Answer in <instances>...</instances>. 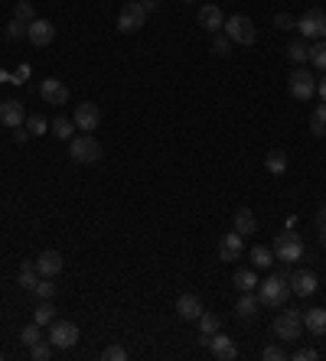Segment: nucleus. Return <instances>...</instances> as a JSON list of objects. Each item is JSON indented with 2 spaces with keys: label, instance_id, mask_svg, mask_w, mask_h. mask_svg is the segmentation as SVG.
<instances>
[{
  "label": "nucleus",
  "instance_id": "f257e3e1",
  "mask_svg": "<svg viewBox=\"0 0 326 361\" xmlns=\"http://www.w3.org/2000/svg\"><path fill=\"white\" fill-rule=\"evenodd\" d=\"M291 276H284V274H274L268 276L264 283H258V299H261V306H284L287 299H291Z\"/></svg>",
  "mask_w": 326,
  "mask_h": 361
},
{
  "label": "nucleus",
  "instance_id": "f03ea898",
  "mask_svg": "<svg viewBox=\"0 0 326 361\" xmlns=\"http://www.w3.org/2000/svg\"><path fill=\"white\" fill-rule=\"evenodd\" d=\"M69 157H72V163L92 166V163H98V157H101V143H98L92 134L72 137V140H69Z\"/></svg>",
  "mask_w": 326,
  "mask_h": 361
},
{
  "label": "nucleus",
  "instance_id": "7ed1b4c3",
  "mask_svg": "<svg viewBox=\"0 0 326 361\" xmlns=\"http://www.w3.org/2000/svg\"><path fill=\"white\" fill-rule=\"evenodd\" d=\"M274 257L277 261H284V264H293V261H300L304 257V241H300V234L293 231H281L277 238H274Z\"/></svg>",
  "mask_w": 326,
  "mask_h": 361
},
{
  "label": "nucleus",
  "instance_id": "20e7f679",
  "mask_svg": "<svg viewBox=\"0 0 326 361\" xmlns=\"http://www.w3.org/2000/svg\"><path fill=\"white\" fill-rule=\"evenodd\" d=\"M300 329H304V312H297V309H284L281 316L274 319V335L281 342H297Z\"/></svg>",
  "mask_w": 326,
  "mask_h": 361
},
{
  "label": "nucleus",
  "instance_id": "39448f33",
  "mask_svg": "<svg viewBox=\"0 0 326 361\" xmlns=\"http://www.w3.org/2000/svg\"><path fill=\"white\" fill-rule=\"evenodd\" d=\"M222 33H225L232 43H241V46H251L255 43V23H251V17H228L225 26H222Z\"/></svg>",
  "mask_w": 326,
  "mask_h": 361
},
{
  "label": "nucleus",
  "instance_id": "423d86ee",
  "mask_svg": "<svg viewBox=\"0 0 326 361\" xmlns=\"http://www.w3.org/2000/svg\"><path fill=\"white\" fill-rule=\"evenodd\" d=\"M76 342H78V326H76V322H65V319H55L53 326H49V345H53L55 351L72 349Z\"/></svg>",
  "mask_w": 326,
  "mask_h": 361
},
{
  "label": "nucleus",
  "instance_id": "0eeeda50",
  "mask_svg": "<svg viewBox=\"0 0 326 361\" xmlns=\"http://www.w3.org/2000/svg\"><path fill=\"white\" fill-rule=\"evenodd\" d=\"M144 20H147V10L141 7V0H130V3H124L118 13V30L121 33H137L144 26Z\"/></svg>",
  "mask_w": 326,
  "mask_h": 361
},
{
  "label": "nucleus",
  "instance_id": "6e6552de",
  "mask_svg": "<svg viewBox=\"0 0 326 361\" xmlns=\"http://www.w3.org/2000/svg\"><path fill=\"white\" fill-rule=\"evenodd\" d=\"M287 91H291L297 101H310L316 95V78L307 69H293L291 72V82H287Z\"/></svg>",
  "mask_w": 326,
  "mask_h": 361
},
{
  "label": "nucleus",
  "instance_id": "1a4fd4ad",
  "mask_svg": "<svg viewBox=\"0 0 326 361\" xmlns=\"http://www.w3.org/2000/svg\"><path fill=\"white\" fill-rule=\"evenodd\" d=\"M297 30L304 33L307 39H326V13L323 10H307L300 20H297Z\"/></svg>",
  "mask_w": 326,
  "mask_h": 361
},
{
  "label": "nucleus",
  "instance_id": "9d476101",
  "mask_svg": "<svg viewBox=\"0 0 326 361\" xmlns=\"http://www.w3.org/2000/svg\"><path fill=\"white\" fill-rule=\"evenodd\" d=\"M98 121H101V111H98V105H92V101H82V105L76 107V114H72V124H76L78 130H95Z\"/></svg>",
  "mask_w": 326,
  "mask_h": 361
},
{
  "label": "nucleus",
  "instance_id": "9b49d317",
  "mask_svg": "<svg viewBox=\"0 0 326 361\" xmlns=\"http://www.w3.org/2000/svg\"><path fill=\"white\" fill-rule=\"evenodd\" d=\"M26 39H30L33 46H49L55 39V26L49 20H33L30 26H26Z\"/></svg>",
  "mask_w": 326,
  "mask_h": 361
},
{
  "label": "nucleus",
  "instance_id": "f8f14e48",
  "mask_svg": "<svg viewBox=\"0 0 326 361\" xmlns=\"http://www.w3.org/2000/svg\"><path fill=\"white\" fill-rule=\"evenodd\" d=\"M40 95H43L46 105H65V101H69V88H65L59 78H43Z\"/></svg>",
  "mask_w": 326,
  "mask_h": 361
},
{
  "label": "nucleus",
  "instance_id": "ddd939ff",
  "mask_svg": "<svg viewBox=\"0 0 326 361\" xmlns=\"http://www.w3.org/2000/svg\"><path fill=\"white\" fill-rule=\"evenodd\" d=\"M199 26L209 33H222V26H225V17H222V10H218L216 3H206V7H199Z\"/></svg>",
  "mask_w": 326,
  "mask_h": 361
},
{
  "label": "nucleus",
  "instance_id": "4468645a",
  "mask_svg": "<svg viewBox=\"0 0 326 361\" xmlns=\"http://www.w3.org/2000/svg\"><path fill=\"white\" fill-rule=\"evenodd\" d=\"M209 351H212V355H216V358H222V361H235L239 358V349H235V342L228 339V335H212V339H209Z\"/></svg>",
  "mask_w": 326,
  "mask_h": 361
},
{
  "label": "nucleus",
  "instance_id": "2eb2a0df",
  "mask_svg": "<svg viewBox=\"0 0 326 361\" xmlns=\"http://www.w3.org/2000/svg\"><path fill=\"white\" fill-rule=\"evenodd\" d=\"M316 276L310 274V270H293V276H291V290L297 293V297H314L316 293Z\"/></svg>",
  "mask_w": 326,
  "mask_h": 361
},
{
  "label": "nucleus",
  "instance_id": "dca6fc26",
  "mask_svg": "<svg viewBox=\"0 0 326 361\" xmlns=\"http://www.w3.org/2000/svg\"><path fill=\"white\" fill-rule=\"evenodd\" d=\"M239 257H241V234L239 231L222 234V241H218V261H239Z\"/></svg>",
  "mask_w": 326,
  "mask_h": 361
},
{
  "label": "nucleus",
  "instance_id": "f3484780",
  "mask_svg": "<svg viewBox=\"0 0 326 361\" xmlns=\"http://www.w3.org/2000/svg\"><path fill=\"white\" fill-rule=\"evenodd\" d=\"M176 312H180L183 319H189V322H193V319L203 316V299L196 297V293H183V297L176 299Z\"/></svg>",
  "mask_w": 326,
  "mask_h": 361
},
{
  "label": "nucleus",
  "instance_id": "a211bd4d",
  "mask_svg": "<svg viewBox=\"0 0 326 361\" xmlns=\"http://www.w3.org/2000/svg\"><path fill=\"white\" fill-rule=\"evenodd\" d=\"M0 124H3V127H20L23 124L20 101H0Z\"/></svg>",
  "mask_w": 326,
  "mask_h": 361
},
{
  "label": "nucleus",
  "instance_id": "6ab92c4d",
  "mask_svg": "<svg viewBox=\"0 0 326 361\" xmlns=\"http://www.w3.org/2000/svg\"><path fill=\"white\" fill-rule=\"evenodd\" d=\"M36 270H40V276L59 274V270H62V257H59V251H43V254L36 257Z\"/></svg>",
  "mask_w": 326,
  "mask_h": 361
},
{
  "label": "nucleus",
  "instance_id": "aec40b11",
  "mask_svg": "<svg viewBox=\"0 0 326 361\" xmlns=\"http://www.w3.org/2000/svg\"><path fill=\"white\" fill-rule=\"evenodd\" d=\"M304 329L310 332V335H326V309H307L304 312Z\"/></svg>",
  "mask_w": 326,
  "mask_h": 361
},
{
  "label": "nucleus",
  "instance_id": "412c9836",
  "mask_svg": "<svg viewBox=\"0 0 326 361\" xmlns=\"http://www.w3.org/2000/svg\"><path fill=\"white\" fill-rule=\"evenodd\" d=\"M258 309H261V299L255 297L251 290H241L239 303H235V312H239V319H251V316H258Z\"/></svg>",
  "mask_w": 326,
  "mask_h": 361
},
{
  "label": "nucleus",
  "instance_id": "4be33fe9",
  "mask_svg": "<svg viewBox=\"0 0 326 361\" xmlns=\"http://www.w3.org/2000/svg\"><path fill=\"white\" fill-rule=\"evenodd\" d=\"M196 322H199V335H203V342H206V345H209V339H212V335L222 329V319H218L216 312H206V309H203V316L196 319Z\"/></svg>",
  "mask_w": 326,
  "mask_h": 361
},
{
  "label": "nucleus",
  "instance_id": "5701e85b",
  "mask_svg": "<svg viewBox=\"0 0 326 361\" xmlns=\"http://www.w3.org/2000/svg\"><path fill=\"white\" fill-rule=\"evenodd\" d=\"M33 322H36V326H53V322H55L53 299H40V306L33 309Z\"/></svg>",
  "mask_w": 326,
  "mask_h": 361
},
{
  "label": "nucleus",
  "instance_id": "b1692460",
  "mask_svg": "<svg viewBox=\"0 0 326 361\" xmlns=\"http://www.w3.org/2000/svg\"><path fill=\"white\" fill-rule=\"evenodd\" d=\"M255 228H258V222H255L251 209H239V212H235V231L245 238V234H255Z\"/></svg>",
  "mask_w": 326,
  "mask_h": 361
},
{
  "label": "nucleus",
  "instance_id": "393cba45",
  "mask_svg": "<svg viewBox=\"0 0 326 361\" xmlns=\"http://www.w3.org/2000/svg\"><path fill=\"white\" fill-rule=\"evenodd\" d=\"M264 166H268V173H271V176H281V173H287V153H284V150H271V153L264 157Z\"/></svg>",
  "mask_w": 326,
  "mask_h": 361
},
{
  "label": "nucleus",
  "instance_id": "a878e982",
  "mask_svg": "<svg viewBox=\"0 0 326 361\" xmlns=\"http://www.w3.org/2000/svg\"><path fill=\"white\" fill-rule=\"evenodd\" d=\"M251 264L258 267V270H268V267L274 264V251L264 245H255L251 247Z\"/></svg>",
  "mask_w": 326,
  "mask_h": 361
},
{
  "label": "nucleus",
  "instance_id": "bb28decb",
  "mask_svg": "<svg viewBox=\"0 0 326 361\" xmlns=\"http://www.w3.org/2000/svg\"><path fill=\"white\" fill-rule=\"evenodd\" d=\"M40 283V270H36V261H23L20 264V287L33 290Z\"/></svg>",
  "mask_w": 326,
  "mask_h": 361
},
{
  "label": "nucleus",
  "instance_id": "cd10ccee",
  "mask_svg": "<svg viewBox=\"0 0 326 361\" xmlns=\"http://www.w3.org/2000/svg\"><path fill=\"white\" fill-rule=\"evenodd\" d=\"M235 287H239V290H255V287H258V276H255V270H248V267L235 270Z\"/></svg>",
  "mask_w": 326,
  "mask_h": 361
},
{
  "label": "nucleus",
  "instance_id": "c85d7f7f",
  "mask_svg": "<svg viewBox=\"0 0 326 361\" xmlns=\"http://www.w3.org/2000/svg\"><path fill=\"white\" fill-rule=\"evenodd\" d=\"M287 59H291V62H310V49H307L304 43H300V39H293L291 46H287Z\"/></svg>",
  "mask_w": 326,
  "mask_h": 361
},
{
  "label": "nucleus",
  "instance_id": "c756f323",
  "mask_svg": "<svg viewBox=\"0 0 326 361\" xmlns=\"http://www.w3.org/2000/svg\"><path fill=\"white\" fill-rule=\"evenodd\" d=\"M49 130H53L59 140H72V130H76V124H72V121H65V117H55L53 124H49Z\"/></svg>",
  "mask_w": 326,
  "mask_h": 361
},
{
  "label": "nucleus",
  "instance_id": "7c9ffc66",
  "mask_svg": "<svg viewBox=\"0 0 326 361\" xmlns=\"http://www.w3.org/2000/svg\"><path fill=\"white\" fill-rule=\"evenodd\" d=\"M310 130H314L316 137H326V105H320L310 114Z\"/></svg>",
  "mask_w": 326,
  "mask_h": 361
},
{
  "label": "nucleus",
  "instance_id": "2f4dec72",
  "mask_svg": "<svg viewBox=\"0 0 326 361\" xmlns=\"http://www.w3.org/2000/svg\"><path fill=\"white\" fill-rule=\"evenodd\" d=\"M40 339H43V326H36V322H30V326L20 332V342L26 345V349H30V345H36Z\"/></svg>",
  "mask_w": 326,
  "mask_h": 361
},
{
  "label": "nucleus",
  "instance_id": "473e14b6",
  "mask_svg": "<svg viewBox=\"0 0 326 361\" xmlns=\"http://www.w3.org/2000/svg\"><path fill=\"white\" fill-rule=\"evenodd\" d=\"M310 62H314L320 72H326V39H316V46L310 49Z\"/></svg>",
  "mask_w": 326,
  "mask_h": 361
},
{
  "label": "nucleus",
  "instance_id": "72a5a7b5",
  "mask_svg": "<svg viewBox=\"0 0 326 361\" xmlns=\"http://www.w3.org/2000/svg\"><path fill=\"white\" fill-rule=\"evenodd\" d=\"M33 293H36L40 299H53V297H55V283H53V276H43V280H40V283L33 287Z\"/></svg>",
  "mask_w": 326,
  "mask_h": 361
},
{
  "label": "nucleus",
  "instance_id": "f704fd0d",
  "mask_svg": "<svg viewBox=\"0 0 326 361\" xmlns=\"http://www.w3.org/2000/svg\"><path fill=\"white\" fill-rule=\"evenodd\" d=\"M212 53H216V55H228V53H232V39H228L225 33H212Z\"/></svg>",
  "mask_w": 326,
  "mask_h": 361
},
{
  "label": "nucleus",
  "instance_id": "c9c22d12",
  "mask_svg": "<svg viewBox=\"0 0 326 361\" xmlns=\"http://www.w3.org/2000/svg\"><path fill=\"white\" fill-rule=\"evenodd\" d=\"M53 345H49V342H43V339H40V342H36V345H30V355H33V358H36V361H46V358H53Z\"/></svg>",
  "mask_w": 326,
  "mask_h": 361
},
{
  "label": "nucleus",
  "instance_id": "e433bc0d",
  "mask_svg": "<svg viewBox=\"0 0 326 361\" xmlns=\"http://www.w3.org/2000/svg\"><path fill=\"white\" fill-rule=\"evenodd\" d=\"M26 130H30L33 137H40V134H49V124H46V117L33 114L30 121H26Z\"/></svg>",
  "mask_w": 326,
  "mask_h": 361
},
{
  "label": "nucleus",
  "instance_id": "4c0bfd02",
  "mask_svg": "<svg viewBox=\"0 0 326 361\" xmlns=\"http://www.w3.org/2000/svg\"><path fill=\"white\" fill-rule=\"evenodd\" d=\"M17 20L26 23V26H30L33 20H36V17H33V7L26 3V0H20V3H17Z\"/></svg>",
  "mask_w": 326,
  "mask_h": 361
},
{
  "label": "nucleus",
  "instance_id": "58836bf2",
  "mask_svg": "<svg viewBox=\"0 0 326 361\" xmlns=\"http://www.w3.org/2000/svg\"><path fill=\"white\" fill-rule=\"evenodd\" d=\"M261 358H264V361H284V358H287V351H284L281 345H268V349L261 351Z\"/></svg>",
  "mask_w": 326,
  "mask_h": 361
},
{
  "label": "nucleus",
  "instance_id": "ea45409f",
  "mask_svg": "<svg viewBox=\"0 0 326 361\" xmlns=\"http://www.w3.org/2000/svg\"><path fill=\"white\" fill-rule=\"evenodd\" d=\"M101 358H105V361H124V358H128V351L121 349V345H108V349L101 351Z\"/></svg>",
  "mask_w": 326,
  "mask_h": 361
},
{
  "label": "nucleus",
  "instance_id": "a19ab883",
  "mask_svg": "<svg viewBox=\"0 0 326 361\" xmlns=\"http://www.w3.org/2000/svg\"><path fill=\"white\" fill-rule=\"evenodd\" d=\"M20 36H26V23L10 20L7 23V39H20Z\"/></svg>",
  "mask_w": 326,
  "mask_h": 361
},
{
  "label": "nucleus",
  "instance_id": "79ce46f5",
  "mask_svg": "<svg viewBox=\"0 0 326 361\" xmlns=\"http://www.w3.org/2000/svg\"><path fill=\"white\" fill-rule=\"evenodd\" d=\"M274 26H277V30H293L297 23H293L291 13H277V17H274Z\"/></svg>",
  "mask_w": 326,
  "mask_h": 361
},
{
  "label": "nucleus",
  "instance_id": "37998d69",
  "mask_svg": "<svg viewBox=\"0 0 326 361\" xmlns=\"http://www.w3.org/2000/svg\"><path fill=\"white\" fill-rule=\"evenodd\" d=\"M314 358H320L314 349H297L293 351V361H314Z\"/></svg>",
  "mask_w": 326,
  "mask_h": 361
},
{
  "label": "nucleus",
  "instance_id": "c03bdc74",
  "mask_svg": "<svg viewBox=\"0 0 326 361\" xmlns=\"http://www.w3.org/2000/svg\"><path fill=\"white\" fill-rule=\"evenodd\" d=\"M141 7L151 13V10H157V7H160V0H141Z\"/></svg>",
  "mask_w": 326,
  "mask_h": 361
},
{
  "label": "nucleus",
  "instance_id": "a18cd8bd",
  "mask_svg": "<svg viewBox=\"0 0 326 361\" xmlns=\"http://www.w3.org/2000/svg\"><path fill=\"white\" fill-rule=\"evenodd\" d=\"M323 222H326V205L320 209V212H316V224H323Z\"/></svg>",
  "mask_w": 326,
  "mask_h": 361
},
{
  "label": "nucleus",
  "instance_id": "49530a36",
  "mask_svg": "<svg viewBox=\"0 0 326 361\" xmlns=\"http://www.w3.org/2000/svg\"><path fill=\"white\" fill-rule=\"evenodd\" d=\"M320 245H323V247H326V222H323V224H320Z\"/></svg>",
  "mask_w": 326,
  "mask_h": 361
},
{
  "label": "nucleus",
  "instance_id": "de8ad7c7",
  "mask_svg": "<svg viewBox=\"0 0 326 361\" xmlns=\"http://www.w3.org/2000/svg\"><path fill=\"white\" fill-rule=\"evenodd\" d=\"M320 98H323V105H326V78H320Z\"/></svg>",
  "mask_w": 326,
  "mask_h": 361
},
{
  "label": "nucleus",
  "instance_id": "09e8293b",
  "mask_svg": "<svg viewBox=\"0 0 326 361\" xmlns=\"http://www.w3.org/2000/svg\"><path fill=\"white\" fill-rule=\"evenodd\" d=\"M0 361H3V351H0Z\"/></svg>",
  "mask_w": 326,
  "mask_h": 361
},
{
  "label": "nucleus",
  "instance_id": "8fccbe9b",
  "mask_svg": "<svg viewBox=\"0 0 326 361\" xmlns=\"http://www.w3.org/2000/svg\"><path fill=\"white\" fill-rule=\"evenodd\" d=\"M186 3H196V0H186Z\"/></svg>",
  "mask_w": 326,
  "mask_h": 361
}]
</instances>
